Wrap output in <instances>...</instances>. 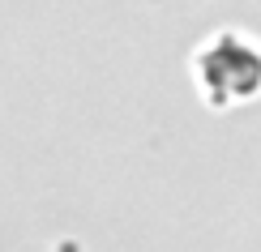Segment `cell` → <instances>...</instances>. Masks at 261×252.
<instances>
[{"mask_svg":"<svg viewBox=\"0 0 261 252\" xmlns=\"http://www.w3.org/2000/svg\"><path fill=\"white\" fill-rule=\"evenodd\" d=\"M193 77L210 107H236L261 94V43L244 30H214L193 56Z\"/></svg>","mask_w":261,"mask_h":252,"instance_id":"cell-1","label":"cell"}]
</instances>
